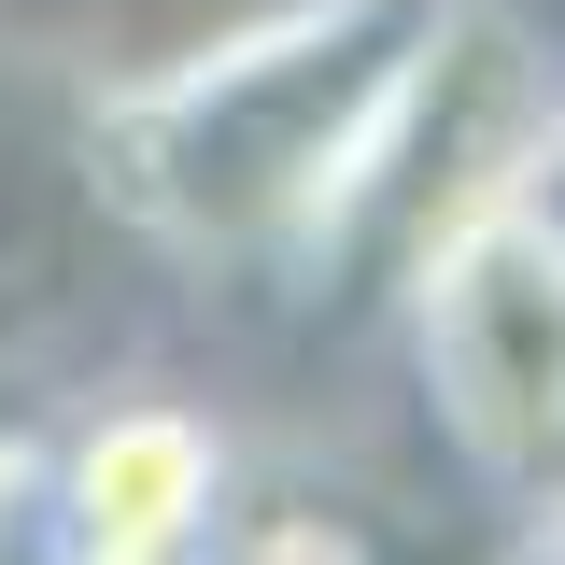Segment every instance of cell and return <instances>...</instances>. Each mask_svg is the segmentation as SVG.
<instances>
[{"label":"cell","instance_id":"obj_1","mask_svg":"<svg viewBox=\"0 0 565 565\" xmlns=\"http://www.w3.org/2000/svg\"><path fill=\"white\" fill-rule=\"evenodd\" d=\"M452 0H255L99 85L85 156L141 241L199 269H311Z\"/></svg>","mask_w":565,"mask_h":565},{"label":"cell","instance_id":"obj_4","mask_svg":"<svg viewBox=\"0 0 565 565\" xmlns=\"http://www.w3.org/2000/svg\"><path fill=\"white\" fill-rule=\"evenodd\" d=\"M509 565H565V494H552V509H523V537H509Z\"/></svg>","mask_w":565,"mask_h":565},{"label":"cell","instance_id":"obj_2","mask_svg":"<svg viewBox=\"0 0 565 565\" xmlns=\"http://www.w3.org/2000/svg\"><path fill=\"white\" fill-rule=\"evenodd\" d=\"M396 326H411L438 438L509 509H552L565 494V241L523 199H481L396 282Z\"/></svg>","mask_w":565,"mask_h":565},{"label":"cell","instance_id":"obj_3","mask_svg":"<svg viewBox=\"0 0 565 565\" xmlns=\"http://www.w3.org/2000/svg\"><path fill=\"white\" fill-rule=\"evenodd\" d=\"M509 199H523V212H537V226L565 241V99L537 114V141H523V170H509Z\"/></svg>","mask_w":565,"mask_h":565}]
</instances>
